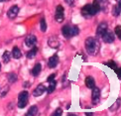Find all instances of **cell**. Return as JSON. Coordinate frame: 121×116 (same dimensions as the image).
I'll use <instances>...</instances> for the list:
<instances>
[{"mask_svg":"<svg viewBox=\"0 0 121 116\" xmlns=\"http://www.w3.org/2000/svg\"><path fill=\"white\" fill-rule=\"evenodd\" d=\"M85 49L89 55L91 56H96L99 52L100 49V44L98 42V40L94 37H88L86 40H85Z\"/></svg>","mask_w":121,"mask_h":116,"instance_id":"1","label":"cell"},{"mask_svg":"<svg viewBox=\"0 0 121 116\" xmlns=\"http://www.w3.org/2000/svg\"><path fill=\"white\" fill-rule=\"evenodd\" d=\"M79 29L77 26H70V25H65L62 28V34L65 39H70L72 37H74L78 35Z\"/></svg>","mask_w":121,"mask_h":116,"instance_id":"2","label":"cell"},{"mask_svg":"<svg viewBox=\"0 0 121 116\" xmlns=\"http://www.w3.org/2000/svg\"><path fill=\"white\" fill-rule=\"evenodd\" d=\"M28 100H29V93H28V91L20 92L19 96H18V107L19 108L26 107V105L28 104Z\"/></svg>","mask_w":121,"mask_h":116,"instance_id":"3","label":"cell"},{"mask_svg":"<svg viewBox=\"0 0 121 116\" xmlns=\"http://www.w3.org/2000/svg\"><path fill=\"white\" fill-rule=\"evenodd\" d=\"M80 12H82V17L86 18V19L91 18V17H93L94 15H95L91 4H86V5H84V6L82 8V11H80Z\"/></svg>","mask_w":121,"mask_h":116,"instance_id":"4","label":"cell"},{"mask_svg":"<svg viewBox=\"0 0 121 116\" xmlns=\"http://www.w3.org/2000/svg\"><path fill=\"white\" fill-rule=\"evenodd\" d=\"M55 20L58 23H62L65 20V9L62 5H58L56 8V13H55Z\"/></svg>","mask_w":121,"mask_h":116,"instance_id":"5","label":"cell"},{"mask_svg":"<svg viewBox=\"0 0 121 116\" xmlns=\"http://www.w3.org/2000/svg\"><path fill=\"white\" fill-rule=\"evenodd\" d=\"M102 41L104 43H106V44H111L114 42V40H115V35L112 31H107L105 32L103 35H102Z\"/></svg>","mask_w":121,"mask_h":116,"instance_id":"6","label":"cell"},{"mask_svg":"<svg viewBox=\"0 0 121 116\" xmlns=\"http://www.w3.org/2000/svg\"><path fill=\"white\" fill-rule=\"evenodd\" d=\"M19 7H18V5H13V6H11L10 7V9L8 10V12H7V17L9 18V19H11V20H13V19H15L17 17V15H18V13H19Z\"/></svg>","mask_w":121,"mask_h":116,"instance_id":"7","label":"cell"},{"mask_svg":"<svg viewBox=\"0 0 121 116\" xmlns=\"http://www.w3.org/2000/svg\"><path fill=\"white\" fill-rule=\"evenodd\" d=\"M100 100V90L98 87H93L92 88V93H91V101L93 104H97Z\"/></svg>","mask_w":121,"mask_h":116,"instance_id":"8","label":"cell"},{"mask_svg":"<svg viewBox=\"0 0 121 116\" xmlns=\"http://www.w3.org/2000/svg\"><path fill=\"white\" fill-rule=\"evenodd\" d=\"M37 43V38L34 35H28V36L25 38V45L29 48L34 47Z\"/></svg>","mask_w":121,"mask_h":116,"instance_id":"9","label":"cell"},{"mask_svg":"<svg viewBox=\"0 0 121 116\" xmlns=\"http://www.w3.org/2000/svg\"><path fill=\"white\" fill-rule=\"evenodd\" d=\"M108 28V26H107V24L105 23V22H102V23H100L99 25H98V27H97V29H96V35L98 37H100L101 38L102 37V35L107 31V29Z\"/></svg>","mask_w":121,"mask_h":116,"instance_id":"10","label":"cell"},{"mask_svg":"<svg viewBox=\"0 0 121 116\" xmlns=\"http://www.w3.org/2000/svg\"><path fill=\"white\" fill-rule=\"evenodd\" d=\"M59 64V57L57 55H54L48 60V67L50 69H55Z\"/></svg>","mask_w":121,"mask_h":116,"instance_id":"11","label":"cell"},{"mask_svg":"<svg viewBox=\"0 0 121 116\" xmlns=\"http://www.w3.org/2000/svg\"><path fill=\"white\" fill-rule=\"evenodd\" d=\"M46 86H45L44 84H39L38 86L34 89V91H33V95L35 97H37V96H41V95L46 91Z\"/></svg>","mask_w":121,"mask_h":116,"instance_id":"12","label":"cell"},{"mask_svg":"<svg viewBox=\"0 0 121 116\" xmlns=\"http://www.w3.org/2000/svg\"><path fill=\"white\" fill-rule=\"evenodd\" d=\"M48 44H49V46L51 47L52 49H58L59 46H60V42H59V39L57 37H50L49 39V41H48Z\"/></svg>","mask_w":121,"mask_h":116,"instance_id":"13","label":"cell"},{"mask_svg":"<svg viewBox=\"0 0 121 116\" xmlns=\"http://www.w3.org/2000/svg\"><path fill=\"white\" fill-rule=\"evenodd\" d=\"M41 69H42L41 64H36L33 67V69H31V74L33 75V77H38V75L40 74V73H41Z\"/></svg>","mask_w":121,"mask_h":116,"instance_id":"14","label":"cell"},{"mask_svg":"<svg viewBox=\"0 0 121 116\" xmlns=\"http://www.w3.org/2000/svg\"><path fill=\"white\" fill-rule=\"evenodd\" d=\"M112 14H113V16H115V17H118L119 15L121 14V1L117 2L116 4L114 5V7L112 9Z\"/></svg>","mask_w":121,"mask_h":116,"instance_id":"15","label":"cell"},{"mask_svg":"<svg viewBox=\"0 0 121 116\" xmlns=\"http://www.w3.org/2000/svg\"><path fill=\"white\" fill-rule=\"evenodd\" d=\"M85 85L88 87V88H93L95 86V80L92 77H90V75H88V77H86V78H85Z\"/></svg>","mask_w":121,"mask_h":116,"instance_id":"16","label":"cell"},{"mask_svg":"<svg viewBox=\"0 0 121 116\" xmlns=\"http://www.w3.org/2000/svg\"><path fill=\"white\" fill-rule=\"evenodd\" d=\"M37 53H38V48L36 46H34V47L31 48V50H30L29 52H27L26 57H27V59H34L35 57H36Z\"/></svg>","mask_w":121,"mask_h":116,"instance_id":"17","label":"cell"},{"mask_svg":"<svg viewBox=\"0 0 121 116\" xmlns=\"http://www.w3.org/2000/svg\"><path fill=\"white\" fill-rule=\"evenodd\" d=\"M11 55H12V57L14 59H16V60H18V59H20V58L22 57V53H21V51H20V49L18 47H14L12 49Z\"/></svg>","mask_w":121,"mask_h":116,"instance_id":"18","label":"cell"},{"mask_svg":"<svg viewBox=\"0 0 121 116\" xmlns=\"http://www.w3.org/2000/svg\"><path fill=\"white\" fill-rule=\"evenodd\" d=\"M11 57H12V55L10 52L8 51H5L2 55V60H3V63L4 64H8L10 62V60H11Z\"/></svg>","mask_w":121,"mask_h":116,"instance_id":"19","label":"cell"},{"mask_svg":"<svg viewBox=\"0 0 121 116\" xmlns=\"http://www.w3.org/2000/svg\"><path fill=\"white\" fill-rule=\"evenodd\" d=\"M93 1L99 5L100 10H104L108 5V0H93Z\"/></svg>","mask_w":121,"mask_h":116,"instance_id":"20","label":"cell"},{"mask_svg":"<svg viewBox=\"0 0 121 116\" xmlns=\"http://www.w3.org/2000/svg\"><path fill=\"white\" fill-rule=\"evenodd\" d=\"M55 89H56V80L53 79L51 82H49V86L47 87L46 90H47L48 93H52Z\"/></svg>","mask_w":121,"mask_h":116,"instance_id":"21","label":"cell"},{"mask_svg":"<svg viewBox=\"0 0 121 116\" xmlns=\"http://www.w3.org/2000/svg\"><path fill=\"white\" fill-rule=\"evenodd\" d=\"M17 74L15 73H10L7 74V78H8V82L10 83H14L15 82H17Z\"/></svg>","mask_w":121,"mask_h":116,"instance_id":"22","label":"cell"},{"mask_svg":"<svg viewBox=\"0 0 121 116\" xmlns=\"http://www.w3.org/2000/svg\"><path fill=\"white\" fill-rule=\"evenodd\" d=\"M38 113V107L36 106V105H34V106H31L30 107V109L28 110V112H27V115L28 116H33V115H37Z\"/></svg>","mask_w":121,"mask_h":116,"instance_id":"23","label":"cell"},{"mask_svg":"<svg viewBox=\"0 0 121 116\" xmlns=\"http://www.w3.org/2000/svg\"><path fill=\"white\" fill-rule=\"evenodd\" d=\"M40 28H41L42 32H46L47 31V23H46V21H45L44 18L41 19V22H40Z\"/></svg>","mask_w":121,"mask_h":116,"instance_id":"24","label":"cell"},{"mask_svg":"<svg viewBox=\"0 0 121 116\" xmlns=\"http://www.w3.org/2000/svg\"><path fill=\"white\" fill-rule=\"evenodd\" d=\"M120 103H121V99L118 98V99L116 100V102H115V103L112 105V106L110 107V110H111V111H115V110H116V109L120 106Z\"/></svg>","mask_w":121,"mask_h":116,"instance_id":"25","label":"cell"},{"mask_svg":"<svg viewBox=\"0 0 121 116\" xmlns=\"http://www.w3.org/2000/svg\"><path fill=\"white\" fill-rule=\"evenodd\" d=\"M114 34L117 36L119 40H121V26H116L114 29Z\"/></svg>","mask_w":121,"mask_h":116,"instance_id":"26","label":"cell"},{"mask_svg":"<svg viewBox=\"0 0 121 116\" xmlns=\"http://www.w3.org/2000/svg\"><path fill=\"white\" fill-rule=\"evenodd\" d=\"M106 65H108L109 68H111L112 69H117V65H116V63L114 62V60H109V62L106 63Z\"/></svg>","mask_w":121,"mask_h":116,"instance_id":"27","label":"cell"},{"mask_svg":"<svg viewBox=\"0 0 121 116\" xmlns=\"http://www.w3.org/2000/svg\"><path fill=\"white\" fill-rule=\"evenodd\" d=\"M62 114H63V109L62 108H57L56 111L53 113V115H55V116H59V115H62Z\"/></svg>","mask_w":121,"mask_h":116,"instance_id":"28","label":"cell"},{"mask_svg":"<svg viewBox=\"0 0 121 116\" xmlns=\"http://www.w3.org/2000/svg\"><path fill=\"white\" fill-rule=\"evenodd\" d=\"M115 72H116V74L118 75V78H120L121 79V68H117L116 69H115Z\"/></svg>","mask_w":121,"mask_h":116,"instance_id":"29","label":"cell"},{"mask_svg":"<svg viewBox=\"0 0 121 116\" xmlns=\"http://www.w3.org/2000/svg\"><path fill=\"white\" fill-rule=\"evenodd\" d=\"M55 77H56V73H52V74L48 77V79H47V80H48V82H51V80H53V79H55Z\"/></svg>","mask_w":121,"mask_h":116,"instance_id":"30","label":"cell"},{"mask_svg":"<svg viewBox=\"0 0 121 116\" xmlns=\"http://www.w3.org/2000/svg\"><path fill=\"white\" fill-rule=\"evenodd\" d=\"M65 2L67 4H69V5H72L74 2V0H65Z\"/></svg>","mask_w":121,"mask_h":116,"instance_id":"31","label":"cell"},{"mask_svg":"<svg viewBox=\"0 0 121 116\" xmlns=\"http://www.w3.org/2000/svg\"><path fill=\"white\" fill-rule=\"evenodd\" d=\"M4 1H6V0H0V2H4Z\"/></svg>","mask_w":121,"mask_h":116,"instance_id":"32","label":"cell"},{"mask_svg":"<svg viewBox=\"0 0 121 116\" xmlns=\"http://www.w3.org/2000/svg\"><path fill=\"white\" fill-rule=\"evenodd\" d=\"M115 1H117V2H120V1H121V0H115Z\"/></svg>","mask_w":121,"mask_h":116,"instance_id":"33","label":"cell"},{"mask_svg":"<svg viewBox=\"0 0 121 116\" xmlns=\"http://www.w3.org/2000/svg\"><path fill=\"white\" fill-rule=\"evenodd\" d=\"M0 70H1V64H0Z\"/></svg>","mask_w":121,"mask_h":116,"instance_id":"34","label":"cell"}]
</instances>
